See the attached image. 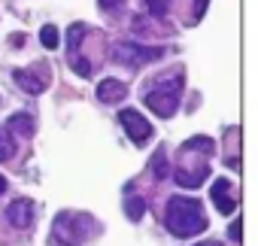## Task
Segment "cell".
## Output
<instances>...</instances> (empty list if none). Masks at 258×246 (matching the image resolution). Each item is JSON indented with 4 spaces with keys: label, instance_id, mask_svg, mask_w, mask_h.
Segmentation results:
<instances>
[{
    "label": "cell",
    "instance_id": "6da1fadb",
    "mask_svg": "<svg viewBox=\"0 0 258 246\" xmlns=\"http://www.w3.org/2000/svg\"><path fill=\"white\" fill-rule=\"evenodd\" d=\"M216 143L210 137H191L179 149V167H176V182L182 189H198L210 176V158H213Z\"/></svg>",
    "mask_w": 258,
    "mask_h": 246
},
{
    "label": "cell",
    "instance_id": "7a4b0ae2",
    "mask_svg": "<svg viewBox=\"0 0 258 246\" xmlns=\"http://www.w3.org/2000/svg\"><path fill=\"white\" fill-rule=\"evenodd\" d=\"M164 225L173 237H195L207 228V216H204V207L198 198H170L167 201V210H164Z\"/></svg>",
    "mask_w": 258,
    "mask_h": 246
},
{
    "label": "cell",
    "instance_id": "3957f363",
    "mask_svg": "<svg viewBox=\"0 0 258 246\" xmlns=\"http://www.w3.org/2000/svg\"><path fill=\"white\" fill-rule=\"evenodd\" d=\"M182 85H185V76H182V70H176L173 76H167V79H161L155 88H149L146 97H143V103H146L155 115L170 118V115L176 112V106H179Z\"/></svg>",
    "mask_w": 258,
    "mask_h": 246
},
{
    "label": "cell",
    "instance_id": "277c9868",
    "mask_svg": "<svg viewBox=\"0 0 258 246\" xmlns=\"http://www.w3.org/2000/svg\"><path fill=\"white\" fill-rule=\"evenodd\" d=\"M94 219L85 213H58L52 225V240L61 246H82L85 237L94 231Z\"/></svg>",
    "mask_w": 258,
    "mask_h": 246
},
{
    "label": "cell",
    "instance_id": "5b68a950",
    "mask_svg": "<svg viewBox=\"0 0 258 246\" xmlns=\"http://www.w3.org/2000/svg\"><path fill=\"white\" fill-rule=\"evenodd\" d=\"M112 58L124 67H143V64H152V61H161L164 58V49L158 46H137V43H118L112 49Z\"/></svg>",
    "mask_w": 258,
    "mask_h": 246
},
{
    "label": "cell",
    "instance_id": "8992f818",
    "mask_svg": "<svg viewBox=\"0 0 258 246\" xmlns=\"http://www.w3.org/2000/svg\"><path fill=\"white\" fill-rule=\"evenodd\" d=\"M118 125L124 128L127 140L137 143V146H146L152 140V125L146 121V115H140L137 109H121L118 112Z\"/></svg>",
    "mask_w": 258,
    "mask_h": 246
},
{
    "label": "cell",
    "instance_id": "52a82bcc",
    "mask_svg": "<svg viewBox=\"0 0 258 246\" xmlns=\"http://www.w3.org/2000/svg\"><path fill=\"white\" fill-rule=\"evenodd\" d=\"M13 79L22 91L28 94H43L49 88V67L46 64H34V67H25V70H13Z\"/></svg>",
    "mask_w": 258,
    "mask_h": 246
},
{
    "label": "cell",
    "instance_id": "ba28073f",
    "mask_svg": "<svg viewBox=\"0 0 258 246\" xmlns=\"http://www.w3.org/2000/svg\"><path fill=\"white\" fill-rule=\"evenodd\" d=\"M85 37H88V28H85L82 22L70 25V31H67V58H70V67H73L79 76H91V64L79 58V43H82Z\"/></svg>",
    "mask_w": 258,
    "mask_h": 246
},
{
    "label": "cell",
    "instance_id": "9c48e42d",
    "mask_svg": "<svg viewBox=\"0 0 258 246\" xmlns=\"http://www.w3.org/2000/svg\"><path fill=\"white\" fill-rule=\"evenodd\" d=\"M34 201H28V198H19V201H13L10 207H7V219H10V225H16V228H31L34 225Z\"/></svg>",
    "mask_w": 258,
    "mask_h": 246
},
{
    "label": "cell",
    "instance_id": "30bf717a",
    "mask_svg": "<svg viewBox=\"0 0 258 246\" xmlns=\"http://www.w3.org/2000/svg\"><path fill=\"white\" fill-rule=\"evenodd\" d=\"M231 192V179H216L213 182V189H210V198H213V204H216V210L222 213V216H228V213H234V207H237V201L228 195Z\"/></svg>",
    "mask_w": 258,
    "mask_h": 246
},
{
    "label": "cell",
    "instance_id": "8fae6325",
    "mask_svg": "<svg viewBox=\"0 0 258 246\" xmlns=\"http://www.w3.org/2000/svg\"><path fill=\"white\" fill-rule=\"evenodd\" d=\"M127 97V85L118 82V79H103L97 85V100L100 103H121Z\"/></svg>",
    "mask_w": 258,
    "mask_h": 246
},
{
    "label": "cell",
    "instance_id": "7c38bea8",
    "mask_svg": "<svg viewBox=\"0 0 258 246\" xmlns=\"http://www.w3.org/2000/svg\"><path fill=\"white\" fill-rule=\"evenodd\" d=\"M7 131H10V134H22V137H34L37 121H34L31 115H25V112H16V115H10V121H7Z\"/></svg>",
    "mask_w": 258,
    "mask_h": 246
},
{
    "label": "cell",
    "instance_id": "4fadbf2b",
    "mask_svg": "<svg viewBox=\"0 0 258 246\" xmlns=\"http://www.w3.org/2000/svg\"><path fill=\"white\" fill-rule=\"evenodd\" d=\"M13 152H16V140H13V134L7 131V125H4V128H0V161H10Z\"/></svg>",
    "mask_w": 258,
    "mask_h": 246
},
{
    "label": "cell",
    "instance_id": "5bb4252c",
    "mask_svg": "<svg viewBox=\"0 0 258 246\" xmlns=\"http://www.w3.org/2000/svg\"><path fill=\"white\" fill-rule=\"evenodd\" d=\"M124 213H127V219H131V222L143 219V213H146L143 198H124Z\"/></svg>",
    "mask_w": 258,
    "mask_h": 246
},
{
    "label": "cell",
    "instance_id": "9a60e30c",
    "mask_svg": "<svg viewBox=\"0 0 258 246\" xmlns=\"http://www.w3.org/2000/svg\"><path fill=\"white\" fill-rule=\"evenodd\" d=\"M40 40H43V46L52 52V49H58V28L55 25H43L40 28Z\"/></svg>",
    "mask_w": 258,
    "mask_h": 246
},
{
    "label": "cell",
    "instance_id": "2e32d148",
    "mask_svg": "<svg viewBox=\"0 0 258 246\" xmlns=\"http://www.w3.org/2000/svg\"><path fill=\"white\" fill-rule=\"evenodd\" d=\"M152 173H155V179H164L167 176V155L164 152H155L152 155Z\"/></svg>",
    "mask_w": 258,
    "mask_h": 246
},
{
    "label": "cell",
    "instance_id": "e0dca14e",
    "mask_svg": "<svg viewBox=\"0 0 258 246\" xmlns=\"http://www.w3.org/2000/svg\"><path fill=\"white\" fill-rule=\"evenodd\" d=\"M146 7H149V16H152V19H164L170 0H146Z\"/></svg>",
    "mask_w": 258,
    "mask_h": 246
},
{
    "label": "cell",
    "instance_id": "ac0fdd59",
    "mask_svg": "<svg viewBox=\"0 0 258 246\" xmlns=\"http://www.w3.org/2000/svg\"><path fill=\"white\" fill-rule=\"evenodd\" d=\"M97 4H100V10H103V13H118L124 0H97Z\"/></svg>",
    "mask_w": 258,
    "mask_h": 246
},
{
    "label": "cell",
    "instance_id": "d6986e66",
    "mask_svg": "<svg viewBox=\"0 0 258 246\" xmlns=\"http://www.w3.org/2000/svg\"><path fill=\"white\" fill-rule=\"evenodd\" d=\"M207 4H210V0H195V16H191V22H201V16L207 13Z\"/></svg>",
    "mask_w": 258,
    "mask_h": 246
},
{
    "label": "cell",
    "instance_id": "ffe728a7",
    "mask_svg": "<svg viewBox=\"0 0 258 246\" xmlns=\"http://www.w3.org/2000/svg\"><path fill=\"white\" fill-rule=\"evenodd\" d=\"M231 237H234V240H240V222H234V225H231Z\"/></svg>",
    "mask_w": 258,
    "mask_h": 246
},
{
    "label": "cell",
    "instance_id": "44dd1931",
    "mask_svg": "<svg viewBox=\"0 0 258 246\" xmlns=\"http://www.w3.org/2000/svg\"><path fill=\"white\" fill-rule=\"evenodd\" d=\"M4 192H7V179H4V176H0V195H4Z\"/></svg>",
    "mask_w": 258,
    "mask_h": 246
},
{
    "label": "cell",
    "instance_id": "7402d4cb",
    "mask_svg": "<svg viewBox=\"0 0 258 246\" xmlns=\"http://www.w3.org/2000/svg\"><path fill=\"white\" fill-rule=\"evenodd\" d=\"M198 246H222V243H216V240H207V243H198Z\"/></svg>",
    "mask_w": 258,
    "mask_h": 246
}]
</instances>
